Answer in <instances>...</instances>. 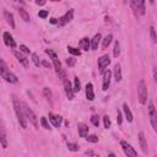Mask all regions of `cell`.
Wrapping results in <instances>:
<instances>
[{
    "label": "cell",
    "mask_w": 157,
    "mask_h": 157,
    "mask_svg": "<svg viewBox=\"0 0 157 157\" xmlns=\"http://www.w3.org/2000/svg\"><path fill=\"white\" fill-rule=\"evenodd\" d=\"M12 103H13V109H15V113L17 115V119H18V123L20 125L26 129L27 128V117H26V113H25V109H23V104L13 96L12 97Z\"/></svg>",
    "instance_id": "cell-1"
},
{
    "label": "cell",
    "mask_w": 157,
    "mask_h": 157,
    "mask_svg": "<svg viewBox=\"0 0 157 157\" xmlns=\"http://www.w3.org/2000/svg\"><path fill=\"white\" fill-rule=\"evenodd\" d=\"M0 72H1V77L9 83H16L18 81L17 76L12 74L10 70H7V66L4 60H0Z\"/></svg>",
    "instance_id": "cell-2"
},
{
    "label": "cell",
    "mask_w": 157,
    "mask_h": 157,
    "mask_svg": "<svg viewBox=\"0 0 157 157\" xmlns=\"http://www.w3.org/2000/svg\"><path fill=\"white\" fill-rule=\"evenodd\" d=\"M137 97H139V102L141 104H146L147 102V87L144 80H140L137 83Z\"/></svg>",
    "instance_id": "cell-3"
},
{
    "label": "cell",
    "mask_w": 157,
    "mask_h": 157,
    "mask_svg": "<svg viewBox=\"0 0 157 157\" xmlns=\"http://www.w3.org/2000/svg\"><path fill=\"white\" fill-rule=\"evenodd\" d=\"M148 118H150V123L155 130V132H157V109L153 105V102L148 103Z\"/></svg>",
    "instance_id": "cell-4"
},
{
    "label": "cell",
    "mask_w": 157,
    "mask_h": 157,
    "mask_svg": "<svg viewBox=\"0 0 157 157\" xmlns=\"http://www.w3.org/2000/svg\"><path fill=\"white\" fill-rule=\"evenodd\" d=\"M23 104V109H25V113H26V117H27V119L29 120V123L31 124H33V126L36 128V129H38V119H37V117H36V114L33 113V110L26 104V103H22Z\"/></svg>",
    "instance_id": "cell-5"
},
{
    "label": "cell",
    "mask_w": 157,
    "mask_h": 157,
    "mask_svg": "<svg viewBox=\"0 0 157 157\" xmlns=\"http://www.w3.org/2000/svg\"><path fill=\"white\" fill-rule=\"evenodd\" d=\"M45 53L52 58V60H53V64H54V69H55V71H56V74L59 72V71H61L63 69H61V63L59 61V59H58V55H56V53L54 52V50H52V49H45Z\"/></svg>",
    "instance_id": "cell-6"
},
{
    "label": "cell",
    "mask_w": 157,
    "mask_h": 157,
    "mask_svg": "<svg viewBox=\"0 0 157 157\" xmlns=\"http://www.w3.org/2000/svg\"><path fill=\"white\" fill-rule=\"evenodd\" d=\"M120 146H121L124 153H125L128 157H136V156H137V152H136V151L134 150V147H132L130 144H128L126 141L121 140V141H120Z\"/></svg>",
    "instance_id": "cell-7"
},
{
    "label": "cell",
    "mask_w": 157,
    "mask_h": 157,
    "mask_svg": "<svg viewBox=\"0 0 157 157\" xmlns=\"http://www.w3.org/2000/svg\"><path fill=\"white\" fill-rule=\"evenodd\" d=\"M110 64V58L108 54H104L102 55L101 58H98V71L101 74H103L105 71V67Z\"/></svg>",
    "instance_id": "cell-8"
},
{
    "label": "cell",
    "mask_w": 157,
    "mask_h": 157,
    "mask_svg": "<svg viewBox=\"0 0 157 157\" xmlns=\"http://www.w3.org/2000/svg\"><path fill=\"white\" fill-rule=\"evenodd\" d=\"M74 17V9H70L65 12V15H63L59 20H58V26H65L66 23H69Z\"/></svg>",
    "instance_id": "cell-9"
},
{
    "label": "cell",
    "mask_w": 157,
    "mask_h": 157,
    "mask_svg": "<svg viewBox=\"0 0 157 157\" xmlns=\"http://www.w3.org/2000/svg\"><path fill=\"white\" fill-rule=\"evenodd\" d=\"M63 83H64V90H65L66 97H67L69 99H72V98H74V93H75V91H74V87L71 86V82H70L67 78H65V80L63 81Z\"/></svg>",
    "instance_id": "cell-10"
},
{
    "label": "cell",
    "mask_w": 157,
    "mask_h": 157,
    "mask_svg": "<svg viewBox=\"0 0 157 157\" xmlns=\"http://www.w3.org/2000/svg\"><path fill=\"white\" fill-rule=\"evenodd\" d=\"M2 38H4V43H5L7 47H10V48H12V49L16 48V42H15V39H13V37L11 36L10 32H4Z\"/></svg>",
    "instance_id": "cell-11"
},
{
    "label": "cell",
    "mask_w": 157,
    "mask_h": 157,
    "mask_svg": "<svg viewBox=\"0 0 157 157\" xmlns=\"http://www.w3.org/2000/svg\"><path fill=\"white\" fill-rule=\"evenodd\" d=\"M110 78H112V72L109 70H105L103 72V83H102V90L107 91L109 85H110Z\"/></svg>",
    "instance_id": "cell-12"
},
{
    "label": "cell",
    "mask_w": 157,
    "mask_h": 157,
    "mask_svg": "<svg viewBox=\"0 0 157 157\" xmlns=\"http://www.w3.org/2000/svg\"><path fill=\"white\" fill-rule=\"evenodd\" d=\"M13 55H15V58L18 60V63H20V64H22L25 67H28V59L22 54V52L13 50Z\"/></svg>",
    "instance_id": "cell-13"
},
{
    "label": "cell",
    "mask_w": 157,
    "mask_h": 157,
    "mask_svg": "<svg viewBox=\"0 0 157 157\" xmlns=\"http://www.w3.org/2000/svg\"><path fill=\"white\" fill-rule=\"evenodd\" d=\"M139 142H140V147H141L142 152L147 153L148 152V147H147V142H146V139H145V134L142 131L139 132Z\"/></svg>",
    "instance_id": "cell-14"
},
{
    "label": "cell",
    "mask_w": 157,
    "mask_h": 157,
    "mask_svg": "<svg viewBox=\"0 0 157 157\" xmlns=\"http://www.w3.org/2000/svg\"><path fill=\"white\" fill-rule=\"evenodd\" d=\"M49 120L52 121V124H53L55 128H60L61 121H63V118H61L60 115H56V114L49 113Z\"/></svg>",
    "instance_id": "cell-15"
},
{
    "label": "cell",
    "mask_w": 157,
    "mask_h": 157,
    "mask_svg": "<svg viewBox=\"0 0 157 157\" xmlns=\"http://www.w3.org/2000/svg\"><path fill=\"white\" fill-rule=\"evenodd\" d=\"M78 47H80V49L87 52L88 49H91V40H90L87 37H83L82 39H80V42H78Z\"/></svg>",
    "instance_id": "cell-16"
},
{
    "label": "cell",
    "mask_w": 157,
    "mask_h": 157,
    "mask_svg": "<svg viewBox=\"0 0 157 157\" xmlns=\"http://www.w3.org/2000/svg\"><path fill=\"white\" fill-rule=\"evenodd\" d=\"M77 130H78V135L81 137H86L88 134V126L85 123H78L77 124Z\"/></svg>",
    "instance_id": "cell-17"
},
{
    "label": "cell",
    "mask_w": 157,
    "mask_h": 157,
    "mask_svg": "<svg viewBox=\"0 0 157 157\" xmlns=\"http://www.w3.org/2000/svg\"><path fill=\"white\" fill-rule=\"evenodd\" d=\"M86 98L88 101H93L94 99V92H93V85L91 82H88L86 85Z\"/></svg>",
    "instance_id": "cell-18"
},
{
    "label": "cell",
    "mask_w": 157,
    "mask_h": 157,
    "mask_svg": "<svg viewBox=\"0 0 157 157\" xmlns=\"http://www.w3.org/2000/svg\"><path fill=\"white\" fill-rule=\"evenodd\" d=\"M101 38H102L101 33H97V34H94V37L91 39V49H92V50H97V49H98V44H99V42H101Z\"/></svg>",
    "instance_id": "cell-19"
},
{
    "label": "cell",
    "mask_w": 157,
    "mask_h": 157,
    "mask_svg": "<svg viewBox=\"0 0 157 157\" xmlns=\"http://www.w3.org/2000/svg\"><path fill=\"white\" fill-rule=\"evenodd\" d=\"M136 2V10L137 15H145L146 9H145V0H135Z\"/></svg>",
    "instance_id": "cell-20"
},
{
    "label": "cell",
    "mask_w": 157,
    "mask_h": 157,
    "mask_svg": "<svg viewBox=\"0 0 157 157\" xmlns=\"http://www.w3.org/2000/svg\"><path fill=\"white\" fill-rule=\"evenodd\" d=\"M113 75H114V78H115L117 82H120L121 81V69H120V65L119 64H115L114 65Z\"/></svg>",
    "instance_id": "cell-21"
},
{
    "label": "cell",
    "mask_w": 157,
    "mask_h": 157,
    "mask_svg": "<svg viewBox=\"0 0 157 157\" xmlns=\"http://www.w3.org/2000/svg\"><path fill=\"white\" fill-rule=\"evenodd\" d=\"M123 110H124V114H125V118H126L128 123H131L134 117H132V113H131V110H130V108H129V105L126 103L123 104Z\"/></svg>",
    "instance_id": "cell-22"
},
{
    "label": "cell",
    "mask_w": 157,
    "mask_h": 157,
    "mask_svg": "<svg viewBox=\"0 0 157 157\" xmlns=\"http://www.w3.org/2000/svg\"><path fill=\"white\" fill-rule=\"evenodd\" d=\"M4 17H5L6 22H7L12 28H15V20H13V15H12L11 12H9V11L4 10Z\"/></svg>",
    "instance_id": "cell-23"
},
{
    "label": "cell",
    "mask_w": 157,
    "mask_h": 157,
    "mask_svg": "<svg viewBox=\"0 0 157 157\" xmlns=\"http://www.w3.org/2000/svg\"><path fill=\"white\" fill-rule=\"evenodd\" d=\"M112 40H113V34H107L103 38V40H102V48L103 49H107L109 47V44L112 43Z\"/></svg>",
    "instance_id": "cell-24"
},
{
    "label": "cell",
    "mask_w": 157,
    "mask_h": 157,
    "mask_svg": "<svg viewBox=\"0 0 157 157\" xmlns=\"http://www.w3.org/2000/svg\"><path fill=\"white\" fill-rule=\"evenodd\" d=\"M18 13H20L21 18H22L25 22H29V21H31V18H29V15H28V12H27L25 9L20 7V9H18Z\"/></svg>",
    "instance_id": "cell-25"
},
{
    "label": "cell",
    "mask_w": 157,
    "mask_h": 157,
    "mask_svg": "<svg viewBox=\"0 0 157 157\" xmlns=\"http://www.w3.org/2000/svg\"><path fill=\"white\" fill-rule=\"evenodd\" d=\"M0 140H1V146H2V148H7L6 134H5V129H4V128H1V132H0Z\"/></svg>",
    "instance_id": "cell-26"
},
{
    "label": "cell",
    "mask_w": 157,
    "mask_h": 157,
    "mask_svg": "<svg viewBox=\"0 0 157 157\" xmlns=\"http://www.w3.org/2000/svg\"><path fill=\"white\" fill-rule=\"evenodd\" d=\"M67 52H69L70 54L75 55V56H80V55H81V50L77 49V48H74V47H71V45L67 47Z\"/></svg>",
    "instance_id": "cell-27"
},
{
    "label": "cell",
    "mask_w": 157,
    "mask_h": 157,
    "mask_svg": "<svg viewBox=\"0 0 157 157\" xmlns=\"http://www.w3.org/2000/svg\"><path fill=\"white\" fill-rule=\"evenodd\" d=\"M119 54H120V44H119V42L117 40V42L114 43V49H113V55H114V58H118V56H119Z\"/></svg>",
    "instance_id": "cell-28"
},
{
    "label": "cell",
    "mask_w": 157,
    "mask_h": 157,
    "mask_svg": "<svg viewBox=\"0 0 157 157\" xmlns=\"http://www.w3.org/2000/svg\"><path fill=\"white\" fill-rule=\"evenodd\" d=\"M80 90H81V82H80L78 77L75 76V78H74V91L75 92H80Z\"/></svg>",
    "instance_id": "cell-29"
},
{
    "label": "cell",
    "mask_w": 157,
    "mask_h": 157,
    "mask_svg": "<svg viewBox=\"0 0 157 157\" xmlns=\"http://www.w3.org/2000/svg\"><path fill=\"white\" fill-rule=\"evenodd\" d=\"M150 36H151V40H152V43H153V44L157 43V36H156V31H155L153 27H150Z\"/></svg>",
    "instance_id": "cell-30"
},
{
    "label": "cell",
    "mask_w": 157,
    "mask_h": 157,
    "mask_svg": "<svg viewBox=\"0 0 157 157\" xmlns=\"http://www.w3.org/2000/svg\"><path fill=\"white\" fill-rule=\"evenodd\" d=\"M40 124H42V126H43L44 129L50 130V125H49V123H48V120H47L45 117H40Z\"/></svg>",
    "instance_id": "cell-31"
},
{
    "label": "cell",
    "mask_w": 157,
    "mask_h": 157,
    "mask_svg": "<svg viewBox=\"0 0 157 157\" xmlns=\"http://www.w3.org/2000/svg\"><path fill=\"white\" fill-rule=\"evenodd\" d=\"M85 139H86V141H88V142H98V136L94 135V134H92V135H87Z\"/></svg>",
    "instance_id": "cell-32"
},
{
    "label": "cell",
    "mask_w": 157,
    "mask_h": 157,
    "mask_svg": "<svg viewBox=\"0 0 157 157\" xmlns=\"http://www.w3.org/2000/svg\"><path fill=\"white\" fill-rule=\"evenodd\" d=\"M67 148H69V151L76 152V151H78V145L74 144V142H67Z\"/></svg>",
    "instance_id": "cell-33"
},
{
    "label": "cell",
    "mask_w": 157,
    "mask_h": 157,
    "mask_svg": "<svg viewBox=\"0 0 157 157\" xmlns=\"http://www.w3.org/2000/svg\"><path fill=\"white\" fill-rule=\"evenodd\" d=\"M43 93H44V96L47 97V99L52 101V98H53V94H52V91H50L48 87H44V88H43Z\"/></svg>",
    "instance_id": "cell-34"
},
{
    "label": "cell",
    "mask_w": 157,
    "mask_h": 157,
    "mask_svg": "<svg viewBox=\"0 0 157 157\" xmlns=\"http://www.w3.org/2000/svg\"><path fill=\"white\" fill-rule=\"evenodd\" d=\"M91 123H92L94 126H98V125H99V117L96 115V114H93V115L91 117Z\"/></svg>",
    "instance_id": "cell-35"
},
{
    "label": "cell",
    "mask_w": 157,
    "mask_h": 157,
    "mask_svg": "<svg viewBox=\"0 0 157 157\" xmlns=\"http://www.w3.org/2000/svg\"><path fill=\"white\" fill-rule=\"evenodd\" d=\"M32 60H33V64H34L36 66H39V65H40L39 58H38V55H37L36 53H32Z\"/></svg>",
    "instance_id": "cell-36"
},
{
    "label": "cell",
    "mask_w": 157,
    "mask_h": 157,
    "mask_svg": "<svg viewBox=\"0 0 157 157\" xmlns=\"http://www.w3.org/2000/svg\"><path fill=\"white\" fill-rule=\"evenodd\" d=\"M66 64H67V66H74L76 64V59L74 56H70L66 59Z\"/></svg>",
    "instance_id": "cell-37"
},
{
    "label": "cell",
    "mask_w": 157,
    "mask_h": 157,
    "mask_svg": "<svg viewBox=\"0 0 157 157\" xmlns=\"http://www.w3.org/2000/svg\"><path fill=\"white\" fill-rule=\"evenodd\" d=\"M103 123H104V128H105V129L110 128V119L108 118V115H104V117H103Z\"/></svg>",
    "instance_id": "cell-38"
},
{
    "label": "cell",
    "mask_w": 157,
    "mask_h": 157,
    "mask_svg": "<svg viewBox=\"0 0 157 157\" xmlns=\"http://www.w3.org/2000/svg\"><path fill=\"white\" fill-rule=\"evenodd\" d=\"M20 52H22V53H25V54H29V53H31V50L28 49V47L25 45V44H21V45H20Z\"/></svg>",
    "instance_id": "cell-39"
},
{
    "label": "cell",
    "mask_w": 157,
    "mask_h": 157,
    "mask_svg": "<svg viewBox=\"0 0 157 157\" xmlns=\"http://www.w3.org/2000/svg\"><path fill=\"white\" fill-rule=\"evenodd\" d=\"M38 16H39L40 18H47V17H48V11H47V10H40V11L38 12Z\"/></svg>",
    "instance_id": "cell-40"
},
{
    "label": "cell",
    "mask_w": 157,
    "mask_h": 157,
    "mask_svg": "<svg viewBox=\"0 0 157 157\" xmlns=\"http://www.w3.org/2000/svg\"><path fill=\"white\" fill-rule=\"evenodd\" d=\"M123 121V115H121V112L120 110H117V123L120 125Z\"/></svg>",
    "instance_id": "cell-41"
},
{
    "label": "cell",
    "mask_w": 157,
    "mask_h": 157,
    "mask_svg": "<svg viewBox=\"0 0 157 157\" xmlns=\"http://www.w3.org/2000/svg\"><path fill=\"white\" fill-rule=\"evenodd\" d=\"M40 65H43V66H45V67H50V66H52V64L48 63V61H45V60H42V61H40Z\"/></svg>",
    "instance_id": "cell-42"
},
{
    "label": "cell",
    "mask_w": 157,
    "mask_h": 157,
    "mask_svg": "<svg viewBox=\"0 0 157 157\" xmlns=\"http://www.w3.org/2000/svg\"><path fill=\"white\" fill-rule=\"evenodd\" d=\"M153 77H155V81L157 82V67L156 66L153 67Z\"/></svg>",
    "instance_id": "cell-43"
},
{
    "label": "cell",
    "mask_w": 157,
    "mask_h": 157,
    "mask_svg": "<svg viewBox=\"0 0 157 157\" xmlns=\"http://www.w3.org/2000/svg\"><path fill=\"white\" fill-rule=\"evenodd\" d=\"M85 153H86V155H90V156H97V155H94L93 151H91V150H90V151H86Z\"/></svg>",
    "instance_id": "cell-44"
},
{
    "label": "cell",
    "mask_w": 157,
    "mask_h": 157,
    "mask_svg": "<svg viewBox=\"0 0 157 157\" xmlns=\"http://www.w3.org/2000/svg\"><path fill=\"white\" fill-rule=\"evenodd\" d=\"M36 2H37L38 5H44V4H45V0H37Z\"/></svg>",
    "instance_id": "cell-45"
},
{
    "label": "cell",
    "mask_w": 157,
    "mask_h": 157,
    "mask_svg": "<svg viewBox=\"0 0 157 157\" xmlns=\"http://www.w3.org/2000/svg\"><path fill=\"white\" fill-rule=\"evenodd\" d=\"M50 23H53V25L56 23V25H58V20H56V18H50Z\"/></svg>",
    "instance_id": "cell-46"
},
{
    "label": "cell",
    "mask_w": 157,
    "mask_h": 157,
    "mask_svg": "<svg viewBox=\"0 0 157 157\" xmlns=\"http://www.w3.org/2000/svg\"><path fill=\"white\" fill-rule=\"evenodd\" d=\"M148 1H150V4H152V5L155 4V0H148Z\"/></svg>",
    "instance_id": "cell-47"
},
{
    "label": "cell",
    "mask_w": 157,
    "mask_h": 157,
    "mask_svg": "<svg viewBox=\"0 0 157 157\" xmlns=\"http://www.w3.org/2000/svg\"><path fill=\"white\" fill-rule=\"evenodd\" d=\"M50 1H53V2H56V1H61V0H50Z\"/></svg>",
    "instance_id": "cell-48"
},
{
    "label": "cell",
    "mask_w": 157,
    "mask_h": 157,
    "mask_svg": "<svg viewBox=\"0 0 157 157\" xmlns=\"http://www.w3.org/2000/svg\"><path fill=\"white\" fill-rule=\"evenodd\" d=\"M15 1H17V2H22V0H15Z\"/></svg>",
    "instance_id": "cell-49"
}]
</instances>
